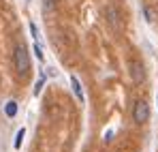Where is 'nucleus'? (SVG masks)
I'll return each mask as SVG.
<instances>
[{
  "mask_svg": "<svg viewBox=\"0 0 158 152\" xmlns=\"http://www.w3.org/2000/svg\"><path fill=\"white\" fill-rule=\"evenodd\" d=\"M43 84H45V73H41L39 81H36V86H34V94H36V97L41 94V90H43Z\"/></svg>",
  "mask_w": 158,
  "mask_h": 152,
  "instance_id": "423d86ee",
  "label": "nucleus"
},
{
  "mask_svg": "<svg viewBox=\"0 0 158 152\" xmlns=\"http://www.w3.org/2000/svg\"><path fill=\"white\" fill-rule=\"evenodd\" d=\"M34 54H36L39 60H43V51H41V45H39V43H34Z\"/></svg>",
  "mask_w": 158,
  "mask_h": 152,
  "instance_id": "f8f14e48",
  "label": "nucleus"
},
{
  "mask_svg": "<svg viewBox=\"0 0 158 152\" xmlns=\"http://www.w3.org/2000/svg\"><path fill=\"white\" fill-rule=\"evenodd\" d=\"M107 15H109V22L113 28H118V13L113 11V9H107Z\"/></svg>",
  "mask_w": 158,
  "mask_h": 152,
  "instance_id": "0eeeda50",
  "label": "nucleus"
},
{
  "mask_svg": "<svg viewBox=\"0 0 158 152\" xmlns=\"http://www.w3.org/2000/svg\"><path fill=\"white\" fill-rule=\"evenodd\" d=\"M128 69H131V77L135 84H143L145 81V67L141 60H131L128 62Z\"/></svg>",
  "mask_w": 158,
  "mask_h": 152,
  "instance_id": "7ed1b4c3",
  "label": "nucleus"
},
{
  "mask_svg": "<svg viewBox=\"0 0 158 152\" xmlns=\"http://www.w3.org/2000/svg\"><path fill=\"white\" fill-rule=\"evenodd\" d=\"M71 86H73V92H75L77 101L83 103V90H81V84H79V79L75 75H71Z\"/></svg>",
  "mask_w": 158,
  "mask_h": 152,
  "instance_id": "20e7f679",
  "label": "nucleus"
},
{
  "mask_svg": "<svg viewBox=\"0 0 158 152\" xmlns=\"http://www.w3.org/2000/svg\"><path fill=\"white\" fill-rule=\"evenodd\" d=\"M145 17H148V22H154V20H156V13H154L150 7H145Z\"/></svg>",
  "mask_w": 158,
  "mask_h": 152,
  "instance_id": "9d476101",
  "label": "nucleus"
},
{
  "mask_svg": "<svg viewBox=\"0 0 158 152\" xmlns=\"http://www.w3.org/2000/svg\"><path fill=\"white\" fill-rule=\"evenodd\" d=\"M13 64H15V71L19 77H26L30 73V54H28L26 45L19 43L15 45V51H13Z\"/></svg>",
  "mask_w": 158,
  "mask_h": 152,
  "instance_id": "f257e3e1",
  "label": "nucleus"
},
{
  "mask_svg": "<svg viewBox=\"0 0 158 152\" xmlns=\"http://www.w3.org/2000/svg\"><path fill=\"white\" fill-rule=\"evenodd\" d=\"M24 135H26V131H24V128H19V131H17V135H15V148H22Z\"/></svg>",
  "mask_w": 158,
  "mask_h": 152,
  "instance_id": "6e6552de",
  "label": "nucleus"
},
{
  "mask_svg": "<svg viewBox=\"0 0 158 152\" xmlns=\"http://www.w3.org/2000/svg\"><path fill=\"white\" fill-rule=\"evenodd\" d=\"M132 120H135L137 124H145V122L150 120V105H148V101H143V99L135 101V107H132Z\"/></svg>",
  "mask_w": 158,
  "mask_h": 152,
  "instance_id": "f03ea898",
  "label": "nucleus"
},
{
  "mask_svg": "<svg viewBox=\"0 0 158 152\" xmlns=\"http://www.w3.org/2000/svg\"><path fill=\"white\" fill-rule=\"evenodd\" d=\"M4 114L9 116V118H15V114H17V103L15 101H9L4 105Z\"/></svg>",
  "mask_w": 158,
  "mask_h": 152,
  "instance_id": "39448f33",
  "label": "nucleus"
},
{
  "mask_svg": "<svg viewBox=\"0 0 158 152\" xmlns=\"http://www.w3.org/2000/svg\"><path fill=\"white\" fill-rule=\"evenodd\" d=\"M30 32H32V37H34V41L39 43V28H36V24H30Z\"/></svg>",
  "mask_w": 158,
  "mask_h": 152,
  "instance_id": "9b49d317",
  "label": "nucleus"
},
{
  "mask_svg": "<svg viewBox=\"0 0 158 152\" xmlns=\"http://www.w3.org/2000/svg\"><path fill=\"white\" fill-rule=\"evenodd\" d=\"M43 9L45 11H53L56 9V0H43Z\"/></svg>",
  "mask_w": 158,
  "mask_h": 152,
  "instance_id": "1a4fd4ad",
  "label": "nucleus"
}]
</instances>
